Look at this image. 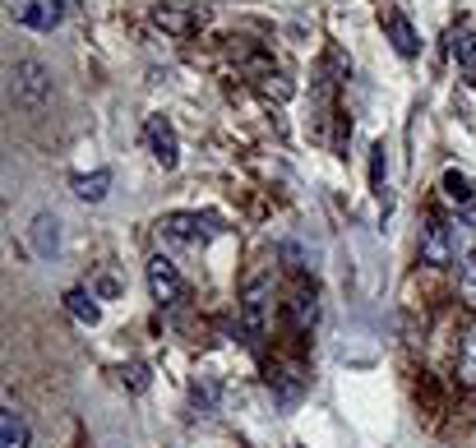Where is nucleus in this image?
Returning a JSON list of instances; mask_svg holds the SVG:
<instances>
[{
	"label": "nucleus",
	"mask_w": 476,
	"mask_h": 448,
	"mask_svg": "<svg viewBox=\"0 0 476 448\" xmlns=\"http://www.w3.org/2000/svg\"><path fill=\"white\" fill-rule=\"evenodd\" d=\"M10 98H14L19 111L37 116L51 102V70L42 61H14V70H10Z\"/></svg>",
	"instance_id": "f257e3e1"
},
{
	"label": "nucleus",
	"mask_w": 476,
	"mask_h": 448,
	"mask_svg": "<svg viewBox=\"0 0 476 448\" xmlns=\"http://www.w3.org/2000/svg\"><path fill=\"white\" fill-rule=\"evenodd\" d=\"M453 255H458L453 222H449V218H440V213H430V218H425V227H421V264L444 268Z\"/></svg>",
	"instance_id": "f03ea898"
},
{
	"label": "nucleus",
	"mask_w": 476,
	"mask_h": 448,
	"mask_svg": "<svg viewBox=\"0 0 476 448\" xmlns=\"http://www.w3.org/2000/svg\"><path fill=\"white\" fill-rule=\"evenodd\" d=\"M268 310H273V282L268 277H255L250 287H246V296H241V323H246V333H250L255 347L268 333Z\"/></svg>",
	"instance_id": "7ed1b4c3"
},
{
	"label": "nucleus",
	"mask_w": 476,
	"mask_h": 448,
	"mask_svg": "<svg viewBox=\"0 0 476 448\" xmlns=\"http://www.w3.org/2000/svg\"><path fill=\"white\" fill-rule=\"evenodd\" d=\"M153 23L163 28V33H172V37H190V33H200L209 23V10L185 5V0H167V5L153 10Z\"/></svg>",
	"instance_id": "20e7f679"
},
{
	"label": "nucleus",
	"mask_w": 476,
	"mask_h": 448,
	"mask_svg": "<svg viewBox=\"0 0 476 448\" xmlns=\"http://www.w3.org/2000/svg\"><path fill=\"white\" fill-rule=\"evenodd\" d=\"M5 10H10L14 23H23L33 33H51L61 23V14H65L61 0H5Z\"/></svg>",
	"instance_id": "39448f33"
},
{
	"label": "nucleus",
	"mask_w": 476,
	"mask_h": 448,
	"mask_svg": "<svg viewBox=\"0 0 476 448\" xmlns=\"http://www.w3.org/2000/svg\"><path fill=\"white\" fill-rule=\"evenodd\" d=\"M157 227H163V236L181 240V246H204L213 231H222L218 218H204V213H167Z\"/></svg>",
	"instance_id": "423d86ee"
},
{
	"label": "nucleus",
	"mask_w": 476,
	"mask_h": 448,
	"mask_svg": "<svg viewBox=\"0 0 476 448\" xmlns=\"http://www.w3.org/2000/svg\"><path fill=\"white\" fill-rule=\"evenodd\" d=\"M379 23H384V33H388V42H393V51L398 56H416L421 51V37H416V28H412V19L398 10V5H379Z\"/></svg>",
	"instance_id": "0eeeda50"
},
{
	"label": "nucleus",
	"mask_w": 476,
	"mask_h": 448,
	"mask_svg": "<svg viewBox=\"0 0 476 448\" xmlns=\"http://www.w3.org/2000/svg\"><path fill=\"white\" fill-rule=\"evenodd\" d=\"M148 292H153L157 305H176L181 301V273H176V264L167 255L148 259Z\"/></svg>",
	"instance_id": "6e6552de"
},
{
	"label": "nucleus",
	"mask_w": 476,
	"mask_h": 448,
	"mask_svg": "<svg viewBox=\"0 0 476 448\" xmlns=\"http://www.w3.org/2000/svg\"><path fill=\"white\" fill-rule=\"evenodd\" d=\"M144 139H148V148H153V157H157V167H163V172H172L176 162H181V153H176V130H172V120L153 116L148 126H144Z\"/></svg>",
	"instance_id": "1a4fd4ad"
},
{
	"label": "nucleus",
	"mask_w": 476,
	"mask_h": 448,
	"mask_svg": "<svg viewBox=\"0 0 476 448\" xmlns=\"http://www.w3.org/2000/svg\"><path fill=\"white\" fill-rule=\"evenodd\" d=\"M28 240H33V250L42 259H51L61 250V222H56V213H37L33 227H28Z\"/></svg>",
	"instance_id": "9d476101"
},
{
	"label": "nucleus",
	"mask_w": 476,
	"mask_h": 448,
	"mask_svg": "<svg viewBox=\"0 0 476 448\" xmlns=\"http://www.w3.org/2000/svg\"><path fill=\"white\" fill-rule=\"evenodd\" d=\"M28 439H33V430H28L23 412L5 406V412H0V448H28Z\"/></svg>",
	"instance_id": "9b49d317"
},
{
	"label": "nucleus",
	"mask_w": 476,
	"mask_h": 448,
	"mask_svg": "<svg viewBox=\"0 0 476 448\" xmlns=\"http://www.w3.org/2000/svg\"><path fill=\"white\" fill-rule=\"evenodd\" d=\"M65 310H70L79 323H89V329H93V323L102 319V305H98V301H93V292H84V287L65 292Z\"/></svg>",
	"instance_id": "f8f14e48"
},
{
	"label": "nucleus",
	"mask_w": 476,
	"mask_h": 448,
	"mask_svg": "<svg viewBox=\"0 0 476 448\" xmlns=\"http://www.w3.org/2000/svg\"><path fill=\"white\" fill-rule=\"evenodd\" d=\"M107 190H111V172H107V167H98V172H89V176L74 181V194L84 199V203H102Z\"/></svg>",
	"instance_id": "ddd939ff"
},
{
	"label": "nucleus",
	"mask_w": 476,
	"mask_h": 448,
	"mask_svg": "<svg viewBox=\"0 0 476 448\" xmlns=\"http://www.w3.org/2000/svg\"><path fill=\"white\" fill-rule=\"evenodd\" d=\"M458 384L462 388H476V323L467 329V338L458 347Z\"/></svg>",
	"instance_id": "4468645a"
},
{
	"label": "nucleus",
	"mask_w": 476,
	"mask_h": 448,
	"mask_svg": "<svg viewBox=\"0 0 476 448\" xmlns=\"http://www.w3.org/2000/svg\"><path fill=\"white\" fill-rule=\"evenodd\" d=\"M453 56H458V65H462L467 74H476V33H471V23H458V33H453Z\"/></svg>",
	"instance_id": "2eb2a0df"
},
{
	"label": "nucleus",
	"mask_w": 476,
	"mask_h": 448,
	"mask_svg": "<svg viewBox=\"0 0 476 448\" xmlns=\"http://www.w3.org/2000/svg\"><path fill=\"white\" fill-rule=\"evenodd\" d=\"M458 296H462V305L476 314V246L467 250V259H462V273H458Z\"/></svg>",
	"instance_id": "dca6fc26"
},
{
	"label": "nucleus",
	"mask_w": 476,
	"mask_h": 448,
	"mask_svg": "<svg viewBox=\"0 0 476 448\" xmlns=\"http://www.w3.org/2000/svg\"><path fill=\"white\" fill-rule=\"evenodd\" d=\"M314 314H320V305H314V292L301 287V292L292 296V323H296V329H310Z\"/></svg>",
	"instance_id": "f3484780"
},
{
	"label": "nucleus",
	"mask_w": 476,
	"mask_h": 448,
	"mask_svg": "<svg viewBox=\"0 0 476 448\" xmlns=\"http://www.w3.org/2000/svg\"><path fill=\"white\" fill-rule=\"evenodd\" d=\"M444 194H449L453 203H471V181H467L462 172L449 167V172H444Z\"/></svg>",
	"instance_id": "a211bd4d"
},
{
	"label": "nucleus",
	"mask_w": 476,
	"mask_h": 448,
	"mask_svg": "<svg viewBox=\"0 0 476 448\" xmlns=\"http://www.w3.org/2000/svg\"><path fill=\"white\" fill-rule=\"evenodd\" d=\"M370 185L384 190V144H375V157H370Z\"/></svg>",
	"instance_id": "6ab92c4d"
}]
</instances>
